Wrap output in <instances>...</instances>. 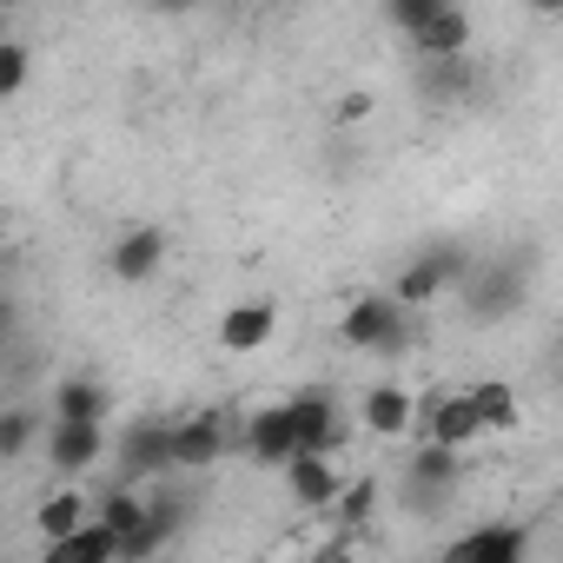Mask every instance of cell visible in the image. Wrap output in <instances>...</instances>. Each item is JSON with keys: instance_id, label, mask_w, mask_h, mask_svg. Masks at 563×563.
Masks as SVG:
<instances>
[{"instance_id": "obj_18", "label": "cell", "mask_w": 563, "mask_h": 563, "mask_svg": "<svg viewBox=\"0 0 563 563\" xmlns=\"http://www.w3.org/2000/svg\"><path fill=\"white\" fill-rule=\"evenodd\" d=\"M339 484H345L339 457H292V464H286V497H292L299 510H332Z\"/></svg>"}, {"instance_id": "obj_10", "label": "cell", "mask_w": 563, "mask_h": 563, "mask_svg": "<svg viewBox=\"0 0 563 563\" xmlns=\"http://www.w3.org/2000/svg\"><path fill=\"white\" fill-rule=\"evenodd\" d=\"M438 563H530V530L523 523H477L444 543Z\"/></svg>"}, {"instance_id": "obj_12", "label": "cell", "mask_w": 563, "mask_h": 563, "mask_svg": "<svg viewBox=\"0 0 563 563\" xmlns=\"http://www.w3.org/2000/svg\"><path fill=\"white\" fill-rule=\"evenodd\" d=\"M159 265H166V232L159 225H126L107 245V272L120 286H146V278H159Z\"/></svg>"}, {"instance_id": "obj_4", "label": "cell", "mask_w": 563, "mask_h": 563, "mask_svg": "<svg viewBox=\"0 0 563 563\" xmlns=\"http://www.w3.org/2000/svg\"><path fill=\"white\" fill-rule=\"evenodd\" d=\"M107 451H113V484H159V477H173V418H140V424H126L120 438H107Z\"/></svg>"}, {"instance_id": "obj_27", "label": "cell", "mask_w": 563, "mask_h": 563, "mask_svg": "<svg viewBox=\"0 0 563 563\" xmlns=\"http://www.w3.org/2000/svg\"><path fill=\"white\" fill-rule=\"evenodd\" d=\"M431 14H438V0H385V27H398L405 41H411Z\"/></svg>"}, {"instance_id": "obj_31", "label": "cell", "mask_w": 563, "mask_h": 563, "mask_svg": "<svg viewBox=\"0 0 563 563\" xmlns=\"http://www.w3.org/2000/svg\"><path fill=\"white\" fill-rule=\"evenodd\" d=\"M0 563H8V556H0Z\"/></svg>"}, {"instance_id": "obj_22", "label": "cell", "mask_w": 563, "mask_h": 563, "mask_svg": "<svg viewBox=\"0 0 563 563\" xmlns=\"http://www.w3.org/2000/svg\"><path fill=\"white\" fill-rule=\"evenodd\" d=\"M464 398H471V411H477L484 438H510V431L523 424V398L510 391V378H484V385H471Z\"/></svg>"}, {"instance_id": "obj_5", "label": "cell", "mask_w": 563, "mask_h": 563, "mask_svg": "<svg viewBox=\"0 0 563 563\" xmlns=\"http://www.w3.org/2000/svg\"><path fill=\"white\" fill-rule=\"evenodd\" d=\"M358 431L365 438H385V444H405L418 431V398L405 378H372L358 391Z\"/></svg>"}, {"instance_id": "obj_15", "label": "cell", "mask_w": 563, "mask_h": 563, "mask_svg": "<svg viewBox=\"0 0 563 563\" xmlns=\"http://www.w3.org/2000/svg\"><path fill=\"white\" fill-rule=\"evenodd\" d=\"M140 504H146V530L159 537V550H166L173 537H186V530H192V510H199V497H192V484H179V477H159V484H140Z\"/></svg>"}, {"instance_id": "obj_20", "label": "cell", "mask_w": 563, "mask_h": 563, "mask_svg": "<svg viewBox=\"0 0 563 563\" xmlns=\"http://www.w3.org/2000/svg\"><path fill=\"white\" fill-rule=\"evenodd\" d=\"M378 497H385V477H372V471L345 477L339 497H332V530H339V537H365L372 517H378Z\"/></svg>"}, {"instance_id": "obj_13", "label": "cell", "mask_w": 563, "mask_h": 563, "mask_svg": "<svg viewBox=\"0 0 563 563\" xmlns=\"http://www.w3.org/2000/svg\"><path fill=\"white\" fill-rule=\"evenodd\" d=\"M239 444H245V457H252V464H265V471H286V464L299 457V444H292V424H286V411H278V405H258V411H245V424H239Z\"/></svg>"}, {"instance_id": "obj_21", "label": "cell", "mask_w": 563, "mask_h": 563, "mask_svg": "<svg viewBox=\"0 0 563 563\" xmlns=\"http://www.w3.org/2000/svg\"><path fill=\"white\" fill-rule=\"evenodd\" d=\"M464 484V457L457 451H438V444H418L405 457V490H431V497H457Z\"/></svg>"}, {"instance_id": "obj_16", "label": "cell", "mask_w": 563, "mask_h": 563, "mask_svg": "<svg viewBox=\"0 0 563 563\" xmlns=\"http://www.w3.org/2000/svg\"><path fill=\"white\" fill-rule=\"evenodd\" d=\"M27 523H34V537H41V543H60V537H74L80 523H93V497H87L80 484H54L47 497H34Z\"/></svg>"}, {"instance_id": "obj_25", "label": "cell", "mask_w": 563, "mask_h": 563, "mask_svg": "<svg viewBox=\"0 0 563 563\" xmlns=\"http://www.w3.org/2000/svg\"><path fill=\"white\" fill-rule=\"evenodd\" d=\"M34 563H113V530H100V523H80L74 537H60V543H41V556Z\"/></svg>"}, {"instance_id": "obj_9", "label": "cell", "mask_w": 563, "mask_h": 563, "mask_svg": "<svg viewBox=\"0 0 563 563\" xmlns=\"http://www.w3.org/2000/svg\"><path fill=\"white\" fill-rule=\"evenodd\" d=\"M41 457H47V471H54L60 484H74V477L100 471V457H107V424H47V431H41Z\"/></svg>"}, {"instance_id": "obj_28", "label": "cell", "mask_w": 563, "mask_h": 563, "mask_svg": "<svg viewBox=\"0 0 563 563\" xmlns=\"http://www.w3.org/2000/svg\"><path fill=\"white\" fill-rule=\"evenodd\" d=\"M306 563H358V537H339V530H325V537L306 550Z\"/></svg>"}, {"instance_id": "obj_3", "label": "cell", "mask_w": 563, "mask_h": 563, "mask_svg": "<svg viewBox=\"0 0 563 563\" xmlns=\"http://www.w3.org/2000/svg\"><path fill=\"white\" fill-rule=\"evenodd\" d=\"M339 339L352 345V352H372V358H405L411 352V319L385 299V292H358L345 312H339Z\"/></svg>"}, {"instance_id": "obj_6", "label": "cell", "mask_w": 563, "mask_h": 563, "mask_svg": "<svg viewBox=\"0 0 563 563\" xmlns=\"http://www.w3.org/2000/svg\"><path fill=\"white\" fill-rule=\"evenodd\" d=\"M225 451H232L225 411H186V418H173V477H199V471H212Z\"/></svg>"}, {"instance_id": "obj_11", "label": "cell", "mask_w": 563, "mask_h": 563, "mask_svg": "<svg viewBox=\"0 0 563 563\" xmlns=\"http://www.w3.org/2000/svg\"><path fill=\"white\" fill-rule=\"evenodd\" d=\"M47 424H113V391L93 372H67L47 391Z\"/></svg>"}, {"instance_id": "obj_8", "label": "cell", "mask_w": 563, "mask_h": 563, "mask_svg": "<svg viewBox=\"0 0 563 563\" xmlns=\"http://www.w3.org/2000/svg\"><path fill=\"white\" fill-rule=\"evenodd\" d=\"M418 444H438V451H471V444H484V424H477V411H471V398L464 391H438L431 405H418Z\"/></svg>"}, {"instance_id": "obj_26", "label": "cell", "mask_w": 563, "mask_h": 563, "mask_svg": "<svg viewBox=\"0 0 563 563\" xmlns=\"http://www.w3.org/2000/svg\"><path fill=\"white\" fill-rule=\"evenodd\" d=\"M34 80V47L14 41V34H0V100H21Z\"/></svg>"}, {"instance_id": "obj_1", "label": "cell", "mask_w": 563, "mask_h": 563, "mask_svg": "<svg viewBox=\"0 0 563 563\" xmlns=\"http://www.w3.org/2000/svg\"><path fill=\"white\" fill-rule=\"evenodd\" d=\"M464 272H471V252L451 245V239H438V245H424V252H411V258L398 265V278H391L385 299H391L398 312H424V306H438L444 292L464 286Z\"/></svg>"}, {"instance_id": "obj_2", "label": "cell", "mask_w": 563, "mask_h": 563, "mask_svg": "<svg viewBox=\"0 0 563 563\" xmlns=\"http://www.w3.org/2000/svg\"><path fill=\"white\" fill-rule=\"evenodd\" d=\"M278 411H286V424H292L299 457H339L352 444V418H345L332 385H299L292 398H278Z\"/></svg>"}, {"instance_id": "obj_14", "label": "cell", "mask_w": 563, "mask_h": 563, "mask_svg": "<svg viewBox=\"0 0 563 563\" xmlns=\"http://www.w3.org/2000/svg\"><path fill=\"white\" fill-rule=\"evenodd\" d=\"M272 332H278V306H272V299H239V306H225V312H219V345H225L232 358L265 352V345H272Z\"/></svg>"}, {"instance_id": "obj_23", "label": "cell", "mask_w": 563, "mask_h": 563, "mask_svg": "<svg viewBox=\"0 0 563 563\" xmlns=\"http://www.w3.org/2000/svg\"><path fill=\"white\" fill-rule=\"evenodd\" d=\"M93 523L113 530V550H120L126 537H140V530H146V504H140V490H133V484H107V490L93 497Z\"/></svg>"}, {"instance_id": "obj_24", "label": "cell", "mask_w": 563, "mask_h": 563, "mask_svg": "<svg viewBox=\"0 0 563 563\" xmlns=\"http://www.w3.org/2000/svg\"><path fill=\"white\" fill-rule=\"evenodd\" d=\"M41 431H47V418L34 405H0V464L34 457L41 451Z\"/></svg>"}, {"instance_id": "obj_19", "label": "cell", "mask_w": 563, "mask_h": 563, "mask_svg": "<svg viewBox=\"0 0 563 563\" xmlns=\"http://www.w3.org/2000/svg\"><path fill=\"white\" fill-rule=\"evenodd\" d=\"M471 87H477V60L471 54H457V60H418V100L424 107H457V100H471Z\"/></svg>"}, {"instance_id": "obj_29", "label": "cell", "mask_w": 563, "mask_h": 563, "mask_svg": "<svg viewBox=\"0 0 563 563\" xmlns=\"http://www.w3.org/2000/svg\"><path fill=\"white\" fill-rule=\"evenodd\" d=\"M332 120H339V126H358V120H372V93H345V100L332 107Z\"/></svg>"}, {"instance_id": "obj_30", "label": "cell", "mask_w": 563, "mask_h": 563, "mask_svg": "<svg viewBox=\"0 0 563 563\" xmlns=\"http://www.w3.org/2000/svg\"><path fill=\"white\" fill-rule=\"evenodd\" d=\"M0 272H8V245H0Z\"/></svg>"}, {"instance_id": "obj_17", "label": "cell", "mask_w": 563, "mask_h": 563, "mask_svg": "<svg viewBox=\"0 0 563 563\" xmlns=\"http://www.w3.org/2000/svg\"><path fill=\"white\" fill-rule=\"evenodd\" d=\"M418 60H457V54H471V14L464 8H451V0H438V14L405 41Z\"/></svg>"}, {"instance_id": "obj_7", "label": "cell", "mask_w": 563, "mask_h": 563, "mask_svg": "<svg viewBox=\"0 0 563 563\" xmlns=\"http://www.w3.org/2000/svg\"><path fill=\"white\" fill-rule=\"evenodd\" d=\"M457 299H464L471 325H497V319H510L517 299H523V272H517V265H471L464 286H457Z\"/></svg>"}]
</instances>
